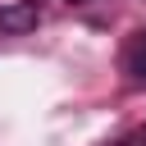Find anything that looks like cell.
<instances>
[{
	"instance_id": "cell-1",
	"label": "cell",
	"mask_w": 146,
	"mask_h": 146,
	"mask_svg": "<svg viewBox=\"0 0 146 146\" xmlns=\"http://www.w3.org/2000/svg\"><path fill=\"white\" fill-rule=\"evenodd\" d=\"M36 23H41V5H36V0H9V5H0V32L23 36V32H32Z\"/></svg>"
},
{
	"instance_id": "cell-2",
	"label": "cell",
	"mask_w": 146,
	"mask_h": 146,
	"mask_svg": "<svg viewBox=\"0 0 146 146\" xmlns=\"http://www.w3.org/2000/svg\"><path fill=\"white\" fill-rule=\"evenodd\" d=\"M123 73L146 87V32H137V36L123 46Z\"/></svg>"
},
{
	"instance_id": "cell-3",
	"label": "cell",
	"mask_w": 146,
	"mask_h": 146,
	"mask_svg": "<svg viewBox=\"0 0 146 146\" xmlns=\"http://www.w3.org/2000/svg\"><path fill=\"white\" fill-rule=\"evenodd\" d=\"M137 141H141V146H146V128H141V132H137Z\"/></svg>"
}]
</instances>
